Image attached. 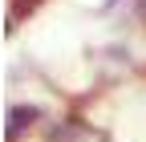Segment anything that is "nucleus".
<instances>
[{"mask_svg":"<svg viewBox=\"0 0 146 142\" xmlns=\"http://www.w3.org/2000/svg\"><path fill=\"white\" fill-rule=\"evenodd\" d=\"M36 118H41L36 106H12V110H8V142H16L25 134V126H33Z\"/></svg>","mask_w":146,"mask_h":142,"instance_id":"obj_1","label":"nucleus"}]
</instances>
